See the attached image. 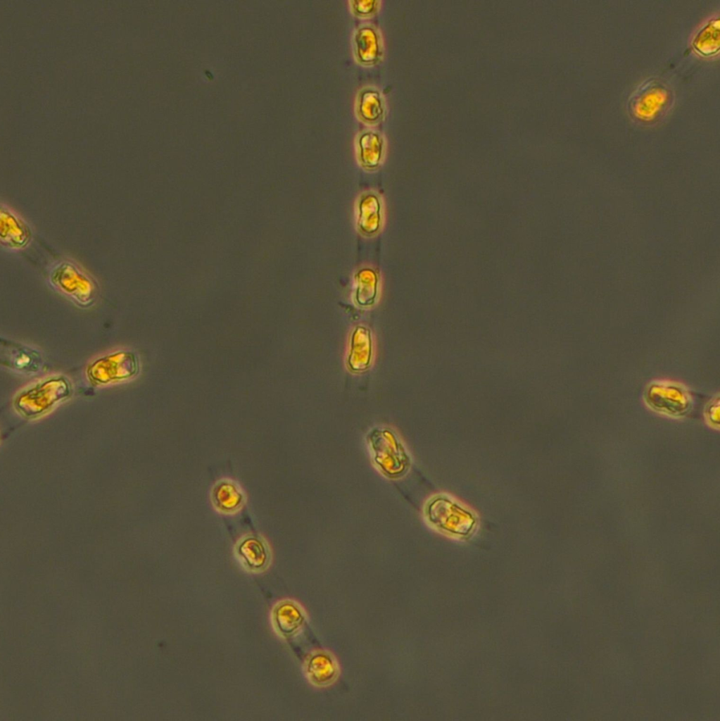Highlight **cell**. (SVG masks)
<instances>
[{
    "mask_svg": "<svg viewBox=\"0 0 720 721\" xmlns=\"http://www.w3.org/2000/svg\"><path fill=\"white\" fill-rule=\"evenodd\" d=\"M674 99V91L670 83L659 76H652L633 91L628 100V112L636 123L654 125L668 114Z\"/></svg>",
    "mask_w": 720,
    "mask_h": 721,
    "instance_id": "6da1fadb",
    "label": "cell"
},
{
    "mask_svg": "<svg viewBox=\"0 0 720 721\" xmlns=\"http://www.w3.org/2000/svg\"><path fill=\"white\" fill-rule=\"evenodd\" d=\"M47 278L54 289L80 306H89L98 297L96 279L72 260L61 259L52 264Z\"/></svg>",
    "mask_w": 720,
    "mask_h": 721,
    "instance_id": "7a4b0ae2",
    "label": "cell"
},
{
    "mask_svg": "<svg viewBox=\"0 0 720 721\" xmlns=\"http://www.w3.org/2000/svg\"><path fill=\"white\" fill-rule=\"evenodd\" d=\"M645 405L654 412L670 418H682L691 410L693 398L688 388L677 382L655 380L643 392Z\"/></svg>",
    "mask_w": 720,
    "mask_h": 721,
    "instance_id": "3957f363",
    "label": "cell"
},
{
    "mask_svg": "<svg viewBox=\"0 0 720 721\" xmlns=\"http://www.w3.org/2000/svg\"><path fill=\"white\" fill-rule=\"evenodd\" d=\"M70 394V384L66 378L51 377L19 394L15 400V407L27 416H35L46 412Z\"/></svg>",
    "mask_w": 720,
    "mask_h": 721,
    "instance_id": "277c9868",
    "label": "cell"
},
{
    "mask_svg": "<svg viewBox=\"0 0 720 721\" xmlns=\"http://www.w3.org/2000/svg\"><path fill=\"white\" fill-rule=\"evenodd\" d=\"M369 447L374 465L384 477L396 479L408 472L411 464L410 455L395 438H371Z\"/></svg>",
    "mask_w": 720,
    "mask_h": 721,
    "instance_id": "5b68a950",
    "label": "cell"
},
{
    "mask_svg": "<svg viewBox=\"0 0 720 721\" xmlns=\"http://www.w3.org/2000/svg\"><path fill=\"white\" fill-rule=\"evenodd\" d=\"M138 369V360L134 354L120 351L93 361L88 366L87 374L91 383L101 385L131 378Z\"/></svg>",
    "mask_w": 720,
    "mask_h": 721,
    "instance_id": "8992f818",
    "label": "cell"
},
{
    "mask_svg": "<svg viewBox=\"0 0 720 721\" xmlns=\"http://www.w3.org/2000/svg\"><path fill=\"white\" fill-rule=\"evenodd\" d=\"M33 232L29 223L6 205L1 204L0 242L10 251L25 249L31 243Z\"/></svg>",
    "mask_w": 720,
    "mask_h": 721,
    "instance_id": "52a82bcc",
    "label": "cell"
},
{
    "mask_svg": "<svg viewBox=\"0 0 720 721\" xmlns=\"http://www.w3.org/2000/svg\"><path fill=\"white\" fill-rule=\"evenodd\" d=\"M234 553L241 565L252 572L264 570L272 559L268 542L258 534H247L241 537L234 546Z\"/></svg>",
    "mask_w": 720,
    "mask_h": 721,
    "instance_id": "ba28073f",
    "label": "cell"
},
{
    "mask_svg": "<svg viewBox=\"0 0 720 721\" xmlns=\"http://www.w3.org/2000/svg\"><path fill=\"white\" fill-rule=\"evenodd\" d=\"M210 501L218 513L234 515L244 506L246 495L238 482L232 479L222 478L212 487Z\"/></svg>",
    "mask_w": 720,
    "mask_h": 721,
    "instance_id": "9c48e42d",
    "label": "cell"
},
{
    "mask_svg": "<svg viewBox=\"0 0 720 721\" xmlns=\"http://www.w3.org/2000/svg\"><path fill=\"white\" fill-rule=\"evenodd\" d=\"M305 672L312 684L317 686H326L332 684L337 678L339 666L331 654L326 651H317L308 659Z\"/></svg>",
    "mask_w": 720,
    "mask_h": 721,
    "instance_id": "30bf717a",
    "label": "cell"
},
{
    "mask_svg": "<svg viewBox=\"0 0 720 721\" xmlns=\"http://www.w3.org/2000/svg\"><path fill=\"white\" fill-rule=\"evenodd\" d=\"M4 346H1V362L6 367L25 372L38 370L41 357L37 351L12 342L6 341Z\"/></svg>",
    "mask_w": 720,
    "mask_h": 721,
    "instance_id": "8fae6325",
    "label": "cell"
},
{
    "mask_svg": "<svg viewBox=\"0 0 720 721\" xmlns=\"http://www.w3.org/2000/svg\"><path fill=\"white\" fill-rule=\"evenodd\" d=\"M694 49L705 56L716 54L719 50V18L708 20L693 40Z\"/></svg>",
    "mask_w": 720,
    "mask_h": 721,
    "instance_id": "7c38bea8",
    "label": "cell"
},
{
    "mask_svg": "<svg viewBox=\"0 0 720 721\" xmlns=\"http://www.w3.org/2000/svg\"><path fill=\"white\" fill-rule=\"evenodd\" d=\"M277 614L279 628L286 634L293 633L303 622L304 616L301 609L292 603L283 604Z\"/></svg>",
    "mask_w": 720,
    "mask_h": 721,
    "instance_id": "4fadbf2b",
    "label": "cell"
},
{
    "mask_svg": "<svg viewBox=\"0 0 720 721\" xmlns=\"http://www.w3.org/2000/svg\"><path fill=\"white\" fill-rule=\"evenodd\" d=\"M705 416L709 425L719 427V396H714L705 408Z\"/></svg>",
    "mask_w": 720,
    "mask_h": 721,
    "instance_id": "5bb4252c",
    "label": "cell"
}]
</instances>
